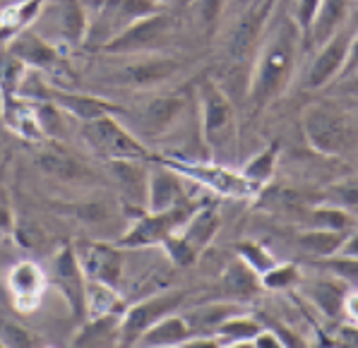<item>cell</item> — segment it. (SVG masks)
I'll return each instance as SVG.
<instances>
[{
  "label": "cell",
  "instance_id": "6da1fadb",
  "mask_svg": "<svg viewBox=\"0 0 358 348\" xmlns=\"http://www.w3.org/2000/svg\"><path fill=\"white\" fill-rule=\"evenodd\" d=\"M303 48V31L294 17L282 15L274 24L272 34L264 41L260 58L255 63V73L250 82V101L255 108L272 103L282 96L286 85L291 82L299 63V53Z\"/></svg>",
  "mask_w": 358,
  "mask_h": 348
},
{
  "label": "cell",
  "instance_id": "7a4b0ae2",
  "mask_svg": "<svg viewBox=\"0 0 358 348\" xmlns=\"http://www.w3.org/2000/svg\"><path fill=\"white\" fill-rule=\"evenodd\" d=\"M306 140L320 154H344L356 145V130L339 110L310 106L303 113Z\"/></svg>",
  "mask_w": 358,
  "mask_h": 348
},
{
  "label": "cell",
  "instance_id": "3957f363",
  "mask_svg": "<svg viewBox=\"0 0 358 348\" xmlns=\"http://www.w3.org/2000/svg\"><path fill=\"white\" fill-rule=\"evenodd\" d=\"M82 135H85V140L90 142V147L94 149V152L103 154V157L111 159V161H118V159L132 161V159L147 157L145 145L137 142L135 137L113 118V113L101 115V118H94V120H85Z\"/></svg>",
  "mask_w": 358,
  "mask_h": 348
},
{
  "label": "cell",
  "instance_id": "277c9868",
  "mask_svg": "<svg viewBox=\"0 0 358 348\" xmlns=\"http://www.w3.org/2000/svg\"><path fill=\"white\" fill-rule=\"evenodd\" d=\"M202 132L207 145L224 149L236 135V115L227 94L212 82L202 85Z\"/></svg>",
  "mask_w": 358,
  "mask_h": 348
},
{
  "label": "cell",
  "instance_id": "5b68a950",
  "mask_svg": "<svg viewBox=\"0 0 358 348\" xmlns=\"http://www.w3.org/2000/svg\"><path fill=\"white\" fill-rule=\"evenodd\" d=\"M195 214V207L188 202H180L176 207L166 209V212H152L147 219H142L128 235L120 238L123 247H140L152 245V242H164L169 235H173L180 226L188 224V219Z\"/></svg>",
  "mask_w": 358,
  "mask_h": 348
},
{
  "label": "cell",
  "instance_id": "8992f818",
  "mask_svg": "<svg viewBox=\"0 0 358 348\" xmlns=\"http://www.w3.org/2000/svg\"><path fill=\"white\" fill-rule=\"evenodd\" d=\"M277 0H248L243 15L234 24L229 34L227 51L234 60H243L252 53V48L257 46V41L262 38V31L267 27L272 10Z\"/></svg>",
  "mask_w": 358,
  "mask_h": 348
},
{
  "label": "cell",
  "instance_id": "52a82bcc",
  "mask_svg": "<svg viewBox=\"0 0 358 348\" xmlns=\"http://www.w3.org/2000/svg\"><path fill=\"white\" fill-rule=\"evenodd\" d=\"M171 31V15L159 10L147 17L132 22L128 29H123L118 36H113L108 43H103V51L106 53H137L147 51L157 41H162L164 36H169Z\"/></svg>",
  "mask_w": 358,
  "mask_h": 348
},
{
  "label": "cell",
  "instance_id": "ba28073f",
  "mask_svg": "<svg viewBox=\"0 0 358 348\" xmlns=\"http://www.w3.org/2000/svg\"><path fill=\"white\" fill-rule=\"evenodd\" d=\"M183 296L185 293H180V291H171V293L154 296L150 300L135 305L128 314H125L123 324H120V341H123L125 346L135 344L152 324H157L162 317H166V314L173 312L176 307L183 303Z\"/></svg>",
  "mask_w": 358,
  "mask_h": 348
},
{
  "label": "cell",
  "instance_id": "9c48e42d",
  "mask_svg": "<svg viewBox=\"0 0 358 348\" xmlns=\"http://www.w3.org/2000/svg\"><path fill=\"white\" fill-rule=\"evenodd\" d=\"M351 41H354V34L349 29H337L322 43L320 53H317L315 63L310 65V73H308L306 80V85L310 89H320V87L329 85L337 75H341L346 58H349Z\"/></svg>",
  "mask_w": 358,
  "mask_h": 348
},
{
  "label": "cell",
  "instance_id": "30bf717a",
  "mask_svg": "<svg viewBox=\"0 0 358 348\" xmlns=\"http://www.w3.org/2000/svg\"><path fill=\"white\" fill-rule=\"evenodd\" d=\"M183 70V63L169 55H159V58H145L128 63L125 68L115 70L113 77L108 82L118 87H154L169 82L171 77H176Z\"/></svg>",
  "mask_w": 358,
  "mask_h": 348
},
{
  "label": "cell",
  "instance_id": "8fae6325",
  "mask_svg": "<svg viewBox=\"0 0 358 348\" xmlns=\"http://www.w3.org/2000/svg\"><path fill=\"white\" fill-rule=\"evenodd\" d=\"M8 51L17 55L24 65L34 68H53L58 63V51L46 41V36H38L34 29H22L10 38Z\"/></svg>",
  "mask_w": 358,
  "mask_h": 348
},
{
  "label": "cell",
  "instance_id": "7c38bea8",
  "mask_svg": "<svg viewBox=\"0 0 358 348\" xmlns=\"http://www.w3.org/2000/svg\"><path fill=\"white\" fill-rule=\"evenodd\" d=\"M8 286L15 296L20 310H31L38 303V296L43 291V274L36 264L31 262H20L10 269L8 274Z\"/></svg>",
  "mask_w": 358,
  "mask_h": 348
},
{
  "label": "cell",
  "instance_id": "4fadbf2b",
  "mask_svg": "<svg viewBox=\"0 0 358 348\" xmlns=\"http://www.w3.org/2000/svg\"><path fill=\"white\" fill-rule=\"evenodd\" d=\"M51 94V101L56 103L60 110L75 115L80 120H94L101 115H108L113 110H118L113 103L103 101V99L90 96V94H70V92H58V89H48Z\"/></svg>",
  "mask_w": 358,
  "mask_h": 348
},
{
  "label": "cell",
  "instance_id": "5bb4252c",
  "mask_svg": "<svg viewBox=\"0 0 358 348\" xmlns=\"http://www.w3.org/2000/svg\"><path fill=\"white\" fill-rule=\"evenodd\" d=\"M120 267H123V257H120L118 250L108 245H92L90 255L82 262V269L96 281H103V284L118 286V276H120Z\"/></svg>",
  "mask_w": 358,
  "mask_h": 348
},
{
  "label": "cell",
  "instance_id": "9a60e30c",
  "mask_svg": "<svg viewBox=\"0 0 358 348\" xmlns=\"http://www.w3.org/2000/svg\"><path fill=\"white\" fill-rule=\"evenodd\" d=\"M56 31L68 43H77L87 36V15L80 0H56Z\"/></svg>",
  "mask_w": 358,
  "mask_h": 348
},
{
  "label": "cell",
  "instance_id": "2e32d148",
  "mask_svg": "<svg viewBox=\"0 0 358 348\" xmlns=\"http://www.w3.org/2000/svg\"><path fill=\"white\" fill-rule=\"evenodd\" d=\"M180 110H183V99L178 96L152 99L142 110V128L147 130V135H159V132L169 130L176 123Z\"/></svg>",
  "mask_w": 358,
  "mask_h": 348
},
{
  "label": "cell",
  "instance_id": "e0dca14e",
  "mask_svg": "<svg viewBox=\"0 0 358 348\" xmlns=\"http://www.w3.org/2000/svg\"><path fill=\"white\" fill-rule=\"evenodd\" d=\"M147 197H150V212H166V209L180 204L183 192H180L178 178L169 171L154 173L147 183Z\"/></svg>",
  "mask_w": 358,
  "mask_h": 348
},
{
  "label": "cell",
  "instance_id": "ac0fdd59",
  "mask_svg": "<svg viewBox=\"0 0 358 348\" xmlns=\"http://www.w3.org/2000/svg\"><path fill=\"white\" fill-rule=\"evenodd\" d=\"M188 336H190L188 319L166 314V317H162L157 324H152L137 341L145 346H173V344H183Z\"/></svg>",
  "mask_w": 358,
  "mask_h": 348
},
{
  "label": "cell",
  "instance_id": "d6986e66",
  "mask_svg": "<svg viewBox=\"0 0 358 348\" xmlns=\"http://www.w3.org/2000/svg\"><path fill=\"white\" fill-rule=\"evenodd\" d=\"M346 8H349V0H322L306 41L308 43L327 41V38L339 29L341 20H344V15H346Z\"/></svg>",
  "mask_w": 358,
  "mask_h": 348
},
{
  "label": "cell",
  "instance_id": "ffe728a7",
  "mask_svg": "<svg viewBox=\"0 0 358 348\" xmlns=\"http://www.w3.org/2000/svg\"><path fill=\"white\" fill-rule=\"evenodd\" d=\"M38 166H41V171L56 175L60 180H82L90 175V171L75 157H70L68 152H60V149H48V152L38 154Z\"/></svg>",
  "mask_w": 358,
  "mask_h": 348
},
{
  "label": "cell",
  "instance_id": "44dd1931",
  "mask_svg": "<svg viewBox=\"0 0 358 348\" xmlns=\"http://www.w3.org/2000/svg\"><path fill=\"white\" fill-rule=\"evenodd\" d=\"M217 229H219V217L214 214V209H205V212L192 214L188 219L185 233L180 235V238H183L185 245L197 255V250H202V247L212 240V235L217 233Z\"/></svg>",
  "mask_w": 358,
  "mask_h": 348
},
{
  "label": "cell",
  "instance_id": "7402d4cb",
  "mask_svg": "<svg viewBox=\"0 0 358 348\" xmlns=\"http://www.w3.org/2000/svg\"><path fill=\"white\" fill-rule=\"evenodd\" d=\"M344 240H346V233L337 229H313V231H308V233L299 235V245L303 250L313 252V255H317V257H332L334 252L341 250Z\"/></svg>",
  "mask_w": 358,
  "mask_h": 348
},
{
  "label": "cell",
  "instance_id": "603a6c76",
  "mask_svg": "<svg viewBox=\"0 0 358 348\" xmlns=\"http://www.w3.org/2000/svg\"><path fill=\"white\" fill-rule=\"evenodd\" d=\"M85 293H87V310H90L92 319L103 317V314H113L118 310L120 298L115 293V286L92 279L90 284L85 286Z\"/></svg>",
  "mask_w": 358,
  "mask_h": 348
},
{
  "label": "cell",
  "instance_id": "cb8c5ba5",
  "mask_svg": "<svg viewBox=\"0 0 358 348\" xmlns=\"http://www.w3.org/2000/svg\"><path fill=\"white\" fill-rule=\"evenodd\" d=\"M115 334H120V327L115 324V317L113 314H103V317H94V322L82 331L73 344L75 346H103V344H108Z\"/></svg>",
  "mask_w": 358,
  "mask_h": 348
},
{
  "label": "cell",
  "instance_id": "d4e9b609",
  "mask_svg": "<svg viewBox=\"0 0 358 348\" xmlns=\"http://www.w3.org/2000/svg\"><path fill=\"white\" fill-rule=\"evenodd\" d=\"M317 202H327L341 212H358V178H346L332 185L327 192L317 197Z\"/></svg>",
  "mask_w": 358,
  "mask_h": 348
},
{
  "label": "cell",
  "instance_id": "484cf974",
  "mask_svg": "<svg viewBox=\"0 0 358 348\" xmlns=\"http://www.w3.org/2000/svg\"><path fill=\"white\" fill-rule=\"evenodd\" d=\"M224 289H227V293L236 298H248L257 291V276L248 264H234L224 274Z\"/></svg>",
  "mask_w": 358,
  "mask_h": 348
},
{
  "label": "cell",
  "instance_id": "4316f807",
  "mask_svg": "<svg viewBox=\"0 0 358 348\" xmlns=\"http://www.w3.org/2000/svg\"><path fill=\"white\" fill-rule=\"evenodd\" d=\"M274 159H277V145L267 147L260 157H255L250 164L243 168L245 180L250 185H262L272 178V171H274Z\"/></svg>",
  "mask_w": 358,
  "mask_h": 348
},
{
  "label": "cell",
  "instance_id": "83f0119b",
  "mask_svg": "<svg viewBox=\"0 0 358 348\" xmlns=\"http://www.w3.org/2000/svg\"><path fill=\"white\" fill-rule=\"evenodd\" d=\"M111 166H113V173L118 175L120 185L125 187V192H128L130 197H135V200H142V195L147 192L145 175L137 168H132L130 161H125V159H118V161H113Z\"/></svg>",
  "mask_w": 358,
  "mask_h": 348
},
{
  "label": "cell",
  "instance_id": "f1b7e54d",
  "mask_svg": "<svg viewBox=\"0 0 358 348\" xmlns=\"http://www.w3.org/2000/svg\"><path fill=\"white\" fill-rule=\"evenodd\" d=\"M313 300L327 314H337L339 307L344 305V291L334 281H317L315 289H313Z\"/></svg>",
  "mask_w": 358,
  "mask_h": 348
},
{
  "label": "cell",
  "instance_id": "f546056e",
  "mask_svg": "<svg viewBox=\"0 0 358 348\" xmlns=\"http://www.w3.org/2000/svg\"><path fill=\"white\" fill-rule=\"evenodd\" d=\"M262 327L255 319H224L222 327H219V334L229 341H255V336L260 334Z\"/></svg>",
  "mask_w": 358,
  "mask_h": 348
},
{
  "label": "cell",
  "instance_id": "4dcf8cb0",
  "mask_svg": "<svg viewBox=\"0 0 358 348\" xmlns=\"http://www.w3.org/2000/svg\"><path fill=\"white\" fill-rule=\"evenodd\" d=\"M238 252L243 255L245 259V264L252 269V272H269V269L274 267V259L272 255H269L267 250H264L262 245H257V242H250V240H245V242H238Z\"/></svg>",
  "mask_w": 358,
  "mask_h": 348
},
{
  "label": "cell",
  "instance_id": "1f68e13d",
  "mask_svg": "<svg viewBox=\"0 0 358 348\" xmlns=\"http://www.w3.org/2000/svg\"><path fill=\"white\" fill-rule=\"evenodd\" d=\"M322 264L332 274H337L339 279H344L346 284H354L358 289V257H324Z\"/></svg>",
  "mask_w": 358,
  "mask_h": 348
},
{
  "label": "cell",
  "instance_id": "d6a6232c",
  "mask_svg": "<svg viewBox=\"0 0 358 348\" xmlns=\"http://www.w3.org/2000/svg\"><path fill=\"white\" fill-rule=\"evenodd\" d=\"M296 281H299V269L294 264H282V267L274 264L269 272L262 274V284L267 289H286V286H294Z\"/></svg>",
  "mask_w": 358,
  "mask_h": 348
},
{
  "label": "cell",
  "instance_id": "836d02e7",
  "mask_svg": "<svg viewBox=\"0 0 358 348\" xmlns=\"http://www.w3.org/2000/svg\"><path fill=\"white\" fill-rule=\"evenodd\" d=\"M322 0H296V10H294V20L299 24V29L303 31V38H308L310 34V27L315 22V15L320 10Z\"/></svg>",
  "mask_w": 358,
  "mask_h": 348
},
{
  "label": "cell",
  "instance_id": "e575fe53",
  "mask_svg": "<svg viewBox=\"0 0 358 348\" xmlns=\"http://www.w3.org/2000/svg\"><path fill=\"white\" fill-rule=\"evenodd\" d=\"M224 3H227V0H195V3H192V10H195V17L212 29V27L219 22V17H222Z\"/></svg>",
  "mask_w": 358,
  "mask_h": 348
},
{
  "label": "cell",
  "instance_id": "d590c367",
  "mask_svg": "<svg viewBox=\"0 0 358 348\" xmlns=\"http://www.w3.org/2000/svg\"><path fill=\"white\" fill-rule=\"evenodd\" d=\"M0 341L3 346H34V339L20 324L0 319Z\"/></svg>",
  "mask_w": 358,
  "mask_h": 348
},
{
  "label": "cell",
  "instance_id": "8d00e7d4",
  "mask_svg": "<svg viewBox=\"0 0 358 348\" xmlns=\"http://www.w3.org/2000/svg\"><path fill=\"white\" fill-rule=\"evenodd\" d=\"M358 70V34L354 36L351 41V48H349V58H346V65L341 70V77H351Z\"/></svg>",
  "mask_w": 358,
  "mask_h": 348
},
{
  "label": "cell",
  "instance_id": "74e56055",
  "mask_svg": "<svg viewBox=\"0 0 358 348\" xmlns=\"http://www.w3.org/2000/svg\"><path fill=\"white\" fill-rule=\"evenodd\" d=\"M339 339H341V344H346V346H358V327H344Z\"/></svg>",
  "mask_w": 358,
  "mask_h": 348
},
{
  "label": "cell",
  "instance_id": "f35d334b",
  "mask_svg": "<svg viewBox=\"0 0 358 348\" xmlns=\"http://www.w3.org/2000/svg\"><path fill=\"white\" fill-rule=\"evenodd\" d=\"M344 307H346V312H349V317L354 319V322H358V291L354 296L344 298Z\"/></svg>",
  "mask_w": 358,
  "mask_h": 348
},
{
  "label": "cell",
  "instance_id": "ab89813d",
  "mask_svg": "<svg viewBox=\"0 0 358 348\" xmlns=\"http://www.w3.org/2000/svg\"><path fill=\"white\" fill-rule=\"evenodd\" d=\"M341 255L358 257V235H354V238H349V240H344V245H341Z\"/></svg>",
  "mask_w": 358,
  "mask_h": 348
},
{
  "label": "cell",
  "instance_id": "60d3db41",
  "mask_svg": "<svg viewBox=\"0 0 358 348\" xmlns=\"http://www.w3.org/2000/svg\"><path fill=\"white\" fill-rule=\"evenodd\" d=\"M159 3H166V0H159Z\"/></svg>",
  "mask_w": 358,
  "mask_h": 348
},
{
  "label": "cell",
  "instance_id": "b9f144b4",
  "mask_svg": "<svg viewBox=\"0 0 358 348\" xmlns=\"http://www.w3.org/2000/svg\"><path fill=\"white\" fill-rule=\"evenodd\" d=\"M241 3H248V0H241Z\"/></svg>",
  "mask_w": 358,
  "mask_h": 348
},
{
  "label": "cell",
  "instance_id": "7bdbcfd3",
  "mask_svg": "<svg viewBox=\"0 0 358 348\" xmlns=\"http://www.w3.org/2000/svg\"><path fill=\"white\" fill-rule=\"evenodd\" d=\"M0 346H3V341H0Z\"/></svg>",
  "mask_w": 358,
  "mask_h": 348
}]
</instances>
